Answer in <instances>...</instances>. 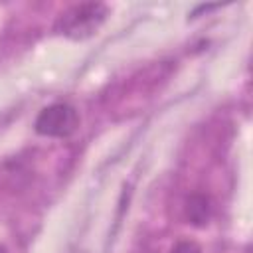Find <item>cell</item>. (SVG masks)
<instances>
[{"label": "cell", "mask_w": 253, "mask_h": 253, "mask_svg": "<svg viewBox=\"0 0 253 253\" xmlns=\"http://www.w3.org/2000/svg\"><path fill=\"white\" fill-rule=\"evenodd\" d=\"M34 126H36V132L42 136L65 138L77 130L79 115H77V109L69 103H53L40 111Z\"/></svg>", "instance_id": "2"}, {"label": "cell", "mask_w": 253, "mask_h": 253, "mask_svg": "<svg viewBox=\"0 0 253 253\" xmlns=\"http://www.w3.org/2000/svg\"><path fill=\"white\" fill-rule=\"evenodd\" d=\"M109 16V8L101 2H83V4H75L69 10H65L57 24L55 30L69 38V40H87L91 36L97 34V30L103 26V22Z\"/></svg>", "instance_id": "1"}, {"label": "cell", "mask_w": 253, "mask_h": 253, "mask_svg": "<svg viewBox=\"0 0 253 253\" xmlns=\"http://www.w3.org/2000/svg\"><path fill=\"white\" fill-rule=\"evenodd\" d=\"M172 253H202V249L194 241H180V243L174 245Z\"/></svg>", "instance_id": "4"}, {"label": "cell", "mask_w": 253, "mask_h": 253, "mask_svg": "<svg viewBox=\"0 0 253 253\" xmlns=\"http://www.w3.org/2000/svg\"><path fill=\"white\" fill-rule=\"evenodd\" d=\"M0 253H6V249H4V247H0Z\"/></svg>", "instance_id": "5"}, {"label": "cell", "mask_w": 253, "mask_h": 253, "mask_svg": "<svg viewBox=\"0 0 253 253\" xmlns=\"http://www.w3.org/2000/svg\"><path fill=\"white\" fill-rule=\"evenodd\" d=\"M186 217L192 225L204 227L211 217V202L204 194H192L186 200Z\"/></svg>", "instance_id": "3"}]
</instances>
